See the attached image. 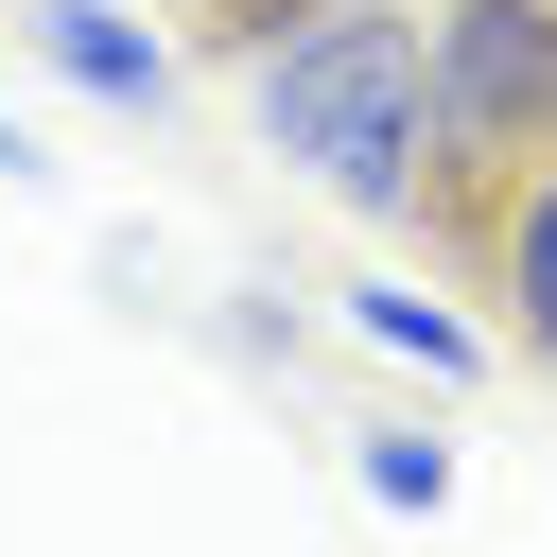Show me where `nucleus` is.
<instances>
[{"label": "nucleus", "instance_id": "nucleus-3", "mask_svg": "<svg viewBox=\"0 0 557 557\" xmlns=\"http://www.w3.org/2000/svg\"><path fill=\"white\" fill-rule=\"evenodd\" d=\"M470 278L505 296V348H522V366L557 383V157H540V174H522V191H505V209L470 226Z\"/></svg>", "mask_w": 557, "mask_h": 557}, {"label": "nucleus", "instance_id": "nucleus-6", "mask_svg": "<svg viewBox=\"0 0 557 557\" xmlns=\"http://www.w3.org/2000/svg\"><path fill=\"white\" fill-rule=\"evenodd\" d=\"M366 487H383V505H453V453H435V435H366Z\"/></svg>", "mask_w": 557, "mask_h": 557}, {"label": "nucleus", "instance_id": "nucleus-4", "mask_svg": "<svg viewBox=\"0 0 557 557\" xmlns=\"http://www.w3.org/2000/svg\"><path fill=\"white\" fill-rule=\"evenodd\" d=\"M35 52H52L87 104H174V52H157L122 0H35Z\"/></svg>", "mask_w": 557, "mask_h": 557}, {"label": "nucleus", "instance_id": "nucleus-2", "mask_svg": "<svg viewBox=\"0 0 557 557\" xmlns=\"http://www.w3.org/2000/svg\"><path fill=\"white\" fill-rule=\"evenodd\" d=\"M540 157H557V0H435V70H418V226L470 244Z\"/></svg>", "mask_w": 557, "mask_h": 557}, {"label": "nucleus", "instance_id": "nucleus-1", "mask_svg": "<svg viewBox=\"0 0 557 557\" xmlns=\"http://www.w3.org/2000/svg\"><path fill=\"white\" fill-rule=\"evenodd\" d=\"M418 70H435L418 0H296L244 52V122L313 191H348L366 226H418Z\"/></svg>", "mask_w": 557, "mask_h": 557}, {"label": "nucleus", "instance_id": "nucleus-5", "mask_svg": "<svg viewBox=\"0 0 557 557\" xmlns=\"http://www.w3.org/2000/svg\"><path fill=\"white\" fill-rule=\"evenodd\" d=\"M348 313H366V331H383V348H418V366H470V331H453V313H435V296H348Z\"/></svg>", "mask_w": 557, "mask_h": 557}]
</instances>
